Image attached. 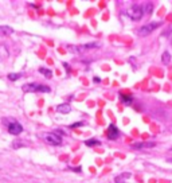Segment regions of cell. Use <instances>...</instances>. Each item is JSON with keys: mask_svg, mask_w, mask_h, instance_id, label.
Instances as JSON below:
<instances>
[{"mask_svg": "<svg viewBox=\"0 0 172 183\" xmlns=\"http://www.w3.org/2000/svg\"><path fill=\"white\" fill-rule=\"evenodd\" d=\"M130 178V174L129 172H125V174H121L120 176L116 178V183H125L126 179H129Z\"/></svg>", "mask_w": 172, "mask_h": 183, "instance_id": "4fadbf2b", "label": "cell"}, {"mask_svg": "<svg viewBox=\"0 0 172 183\" xmlns=\"http://www.w3.org/2000/svg\"><path fill=\"white\" fill-rule=\"evenodd\" d=\"M10 55V50L5 45H0V59H5Z\"/></svg>", "mask_w": 172, "mask_h": 183, "instance_id": "8fae6325", "label": "cell"}, {"mask_svg": "<svg viewBox=\"0 0 172 183\" xmlns=\"http://www.w3.org/2000/svg\"><path fill=\"white\" fill-rule=\"evenodd\" d=\"M167 161H168V163H172V158H167Z\"/></svg>", "mask_w": 172, "mask_h": 183, "instance_id": "7402d4cb", "label": "cell"}, {"mask_svg": "<svg viewBox=\"0 0 172 183\" xmlns=\"http://www.w3.org/2000/svg\"><path fill=\"white\" fill-rule=\"evenodd\" d=\"M120 98H121V101H122V104H125V105H130L132 102H133V97H132V96L120 94Z\"/></svg>", "mask_w": 172, "mask_h": 183, "instance_id": "7c38bea8", "label": "cell"}, {"mask_svg": "<svg viewBox=\"0 0 172 183\" xmlns=\"http://www.w3.org/2000/svg\"><path fill=\"white\" fill-rule=\"evenodd\" d=\"M161 61H163V63H169L171 62V54L168 53V51H164L163 55H161Z\"/></svg>", "mask_w": 172, "mask_h": 183, "instance_id": "9a60e30c", "label": "cell"}, {"mask_svg": "<svg viewBox=\"0 0 172 183\" xmlns=\"http://www.w3.org/2000/svg\"><path fill=\"white\" fill-rule=\"evenodd\" d=\"M63 67H66V71L67 73H70V67H69V65H67L66 62H63Z\"/></svg>", "mask_w": 172, "mask_h": 183, "instance_id": "44dd1931", "label": "cell"}, {"mask_svg": "<svg viewBox=\"0 0 172 183\" xmlns=\"http://www.w3.org/2000/svg\"><path fill=\"white\" fill-rule=\"evenodd\" d=\"M161 26V22H150V23L145 24V26L140 27L139 30V35L140 36H147V35H149L150 32H153L156 28H159V27Z\"/></svg>", "mask_w": 172, "mask_h": 183, "instance_id": "3957f363", "label": "cell"}, {"mask_svg": "<svg viewBox=\"0 0 172 183\" xmlns=\"http://www.w3.org/2000/svg\"><path fill=\"white\" fill-rule=\"evenodd\" d=\"M43 140L50 145H61L62 144V136H59L55 132H47L43 133Z\"/></svg>", "mask_w": 172, "mask_h": 183, "instance_id": "277c9868", "label": "cell"}, {"mask_svg": "<svg viewBox=\"0 0 172 183\" xmlns=\"http://www.w3.org/2000/svg\"><path fill=\"white\" fill-rule=\"evenodd\" d=\"M98 47V43H87V45H79V46H67V50L70 53H77V54H82L85 53L89 48H96Z\"/></svg>", "mask_w": 172, "mask_h": 183, "instance_id": "5b68a950", "label": "cell"}, {"mask_svg": "<svg viewBox=\"0 0 172 183\" xmlns=\"http://www.w3.org/2000/svg\"><path fill=\"white\" fill-rule=\"evenodd\" d=\"M39 73L43 75H46V78H51V75H53V71L48 69H44V67H40L39 69Z\"/></svg>", "mask_w": 172, "mask_h": 183, "instance_id": "2e32d148", "label": "cell"}, {"mask_svg": "<svg viewBox=\"0 0 172 183\" xmlns=\"http://www.w3.org/2000/svg\"><path fill=\"white\" fill-rule=\"evenodd\" d=\"M156 145L155 141H148V143H134L132 144V147L136 150H144V148H153Z\"/></svg>", "mask_w": 172, "mask_h": 183, "instance_id": "9c48e42d", "label": "cell"}, {"mask_svg": "<svg viewBox=\"0 0 172 183\" xmlns=\"http://www.w3.org/2000/svg\"><path fill=\"white\" fill-rule=\"evenodd\" d=\"M93 82L94 83H99V82H101V78H99V77H94L93 78Z\"/></svg>", "mask_w": 172, "mask_h": 183, "instance_id": "ffe728a7", "label": "cell"}, {"mask_svg": "<svg viewBox=\"0 0 172 183\" xmlns=\"http://www.w3.org/2000/svg\"><path fill=\"white\" fill-rule=\"evenodd\" d=\"M20 77H22L20 73H10V74L7 75V78L10 81H16V80H19Z\"/></svg>", "mask_w": 172, "mask_h": 183, "instance_id": "e0dca14e", "label": "cell"}, {"mask_svg": "<svg viewBox=\"0 0 172 183\" xmlns=\"http://www.w3.org/2000/svg\"><path fill=\"white\" fill-rule=\"evenodd\" d=\"M106 136H108V139H110V140L118 139V136H120V131H118V128L114 125V124H110V125L108 126Z\"/></svg>", "mask_w": 172, "mask_h": 183, "instance_id": "52a82bcc", "label": "cell"}, {"mask_svg": "<svg viewBox=\"0 0 172 183\" xmlns=\"http://www.w3.org/2000/svg\"><path fill=\"white\" fill-rule=\"evenodd\" d=\"M126 15L132 19V20H140L144 15V11H142V5L141 4H133L126 10Z\"/></svg>", "mask_w": 172, "mask_h": 183, "instance_id": "6da1fadb", "label": "cell"}, {"mask_svg": "<svg viewBox=\"0 0 172 183\" xmlns=\"http://www.w3.org/2000/svg\"><path fill=\"white\" fill-rule=\"evenodd\" d=\"M23 92L26 93H35V92H44V93H50L51 89L50 86L46 85H38V83H26V85L22 86Z\"/></svg>", "mask_w": 172, "mask_h": 183, "instance_id": "7a4b0ae2", "label": "cell"}, {"mask_svg": "<svg viewBox=\"0 0 172 183\" xmlns=\"http://www.w3.org/2000/svg\"><path fill=\"white\" fill-rule=\"evenodd\" d=\"M82 125H85V123H83V121H78V123L71 124V125H70V128H78V126H82Z\"/></svg>", "mask_w": 172, "mask_h": 183, "instance_id": "d6986e66", "label": "cell"}, {"mask_svg": "<svg viewBox=\"0 0 172 183\" xmlns=\"http://www.w3.org/2000/svg\"><path fill=\"white\" fill-rule=\"evenodd\" d=\"M152 10H153V4H152V3H145V4H142V11H144V13L150 15Z\"/></svg>", "mask_w": 172, "mask_h": 183, "instance_id": "5bb4252c", "label": "cell"}, {"mask_svg": "<svg viewBox=\"0 0 172 183\" xmlns=\"http://www.w3.org/2000/svg\"><path fill=\"white\" fill-rule=\"evenodd\" d=\"M8 132H10L11 135H20L22 132H23V126H22L20 123H18V121L12 120V123L8 125Z\"/></svg>", "mask_w": 172, "mask_h": 183, "instance_id": "8992f818", "label": "cell"}, {"mask_svg": "<svg viewBox=\"0 0 172 183\" xmlns=\"http://www.w3.org/2000/svg\"><path fill=\"white\" fill-rule=\"evenodd\" d=\"M13 34V28L10 26H0V35L3 36H8V35Z\"/></svg>", "mask_w": 172, "mask_h": 183, "instance_id": "30bf717a", "label": "cell"}, {"mask_svg": "<svg viewBox=\"0 0 172 183\" xmlns=\"http://www.w3.org/2000/svg\"><path fill=\"white\" fill-rule=\"evenodd\" d=\"M56 112L62 113V115H67V113L71 112V105L67 104V102H63V104H59L56 106Z\"/></svg>", "mask_w": 172, "mask_h": 183, "instance_id": "ba28073f", "label": "cell"}, {"mask_svg": "<svg viewBox=\"0 0 172 183\" xmlns=\"http://www.w3.org/2000/svg\"><path fill=\"white\" fill-rule=\"evenodd\" d=\"M85 144L87 145V147H93V145H99V140L97 139H89L85 141Z\"/></svg>", "mask_w": 172, "mask_h": 183, "instance_id": "ac0fdd59", "label": "cell"}]
</instances>
